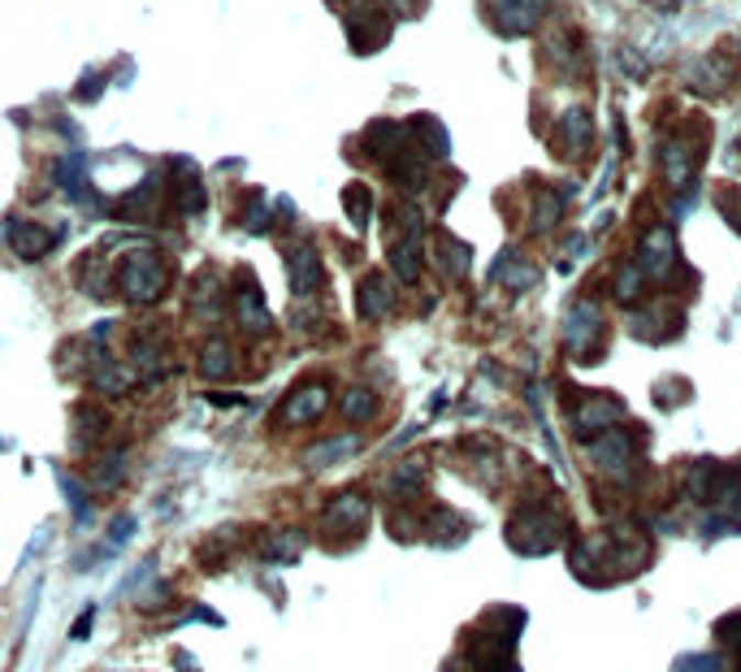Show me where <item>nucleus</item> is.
Masks as SVG:
<instances>
[{"label":"nucleus","mask_w":741,"mask_h":672,"mask_svg":"<svg viewBox=\"0 0 741 672\" xmlns=\"http://www.w3.org/2000/svg\"><path fill=\"white\" fill-rule=\"evenodd\" d=\"M616 296H620V299L638 296V269H624V274H620V283H616Z\"/></svg>","instance_id":"6ab92c4d"},{"label":"nucleus","mask_w":741,"mask_h":672,"mask_svg":"<svg viewBox=\"0 0 741 672\" xmlns=\"http://www.w3.org/2000/svg\"><path fill=\"white\" fill-rule=\"evenodd\" d=\"M564 218V196L560 191H551V187H538V196H533V230H555V222Z\"/></svg>","instance_id":"f8f14e48"},{"label":"nucleus","mask_w":741,"mask_h":672,"mask_svg":"<svg viewBox=\"0 0 741 672\" xmlns=\"http://www.w3.org/2000/svg\"><path fill=\"white\" fill-rule=\"evenodd\" d=\"M560 140H564V156H586L594 148V122L586 109H568L560 118Z\"/></svg>","instance_id":"0eeeda50"},{"label":"nucleus","mask_w":741,"mask_h":672,"mask_svg":"<svg viewBox=\"0 0 741 672\" xmlns=\"http://www.w3.org/2000/svg\"><path fill=\"white\" fill-rule=\"evenodd\" d=\"M325 404H330V390L317 382V386H299L287 395V404L278 408V421L283 426H308V421H317L321 412H325Z\"/></svg>","instance_id":"20e7f679"},{"label":"nucleus","mask_w":741,"mask_h":672,"mask_svg":"<svg viewBox=\"0 0 741 672\" xmlns=\"http://www.w3.org/2000/svg\"><path fill=\"white\" fill-rule=\"evenodd\" d=\"M490 4V22L504 31V35H529L538 31V22L546 18L551 0H486Z\"/></svg>","instance_id":"7ed1b4c3"},{"label":"nucleus","mask_w":741,"mask_h":672,"mask_svg":"<svg viewBox=\"0 0 741 672\" xmlns=\"http://www.w3.org/2000/svg\"><path fill=\"white\" fill-rule=\"evenodd\" d=\"M373 408H377V399H373V390H365V386H352L347 395H343V417L347 421H369L373 417Z\"/></svg>","instance_id":"dca6fc26"},{"label":"nucleus","mask_w":741,"mask_h":672,"mask_svg":"<svg viewBox=\"0 0 741 672\" xmlns=\"http://www.w3.org/2000/svg\"><path fill=\"white\" fill-rule=\"evenodd\" d=\"M343 205L352 209V218H356V225H365V222H369L373 200H369V191H365L361 183H352V187H347V196H343Z\"/></svg>","instance_id":"a211bd4d"},{"label":"nucleus","mask_w":741,"mask_h":672,"mask_svg":"<svg viewBox=\"0 0 741 672\" xmlns=\"http://www.w3.org/2000/svg\"><path fill=\"white\" fill-rule=\"evenodd\" d=\"M356 448H361V439H356V434H339V439H330V443H321V448L308 451V469H325V464H334V460L352 455Z\"/></svg>","instance_id":"2eb2a0df"},{"label":"nucleus","mask_w":741,"mask_h":672,"mask_svg":"<svg viewBox=\"0 0 741 672\" xmlns=\"http://www.w3.org/2000/svg\"><path fill=\"white\" fill-rule=\"evenodd\" d=\"M131 533H135V521H131V517H122V525H113V533H109V538H113V542H126Z\"/></svg>","instance_id":"aec40b11"},{"label":"nucleus","mask_w":741,"mask_h":672,"mask_svg":"<svg viewBox=\"0 0 741 672\" xmlns=\"http://www.w3.org/2000/svg\"><path fill=\"white\" fill-rule=\"evenodd\" d=\"M703 135L698 131H676L672 140H667L664 148V178L672 187H681V191H689V183H694V174H698V165H703Z\"/></svg>","instance_id":"f03ea898"},{"label":"nucleus","mask_w":741,"mask_h":672,"mask_svg":"<svg viewBox=\"0 0 741 672\" xmlns=\"http://www.w3.org/2000/svg\"><path fill=\"white\" fill-rule=\"evenodd\" d=\"M689 82H694L698 91H716V96H720V91L729 87V66H725L720 57H716V62H711V57H703V62L689 70Z\"/></svg>","instance_id":"4468645a"},{"label":"nucleus","mask_w":741,"mask_h":672,"mask_svg":"<svg viewBox=\"0 0 741 672\" xmlns=\"http://www.w3.org/2000/svg\"><path fill=\"white\" fill-rule=\"evenodd\" d=\"M672 256H676V234L667 225H651L642 234V265L646 269H664Z\"/></svg>","instance_id":"9d476101"},{"label":"nucleus","mask_w":741,"mask_h":672,"mask_svg":"<svg viewBox=\"0 0 741 672\" xmlns=\"http://www.w3.org/2000/svg\"><path fill=\"white\" fill-rule=\"evenodd\" d=\"M174 669L178 672H200L196 664H191V656H174Z\"/></svg>","instance_id":"412c9836"},{"label":"nucleus","mask_w":741,"mask_h":672,"mask_svg":"<svg viewBox=\"0 0 741 672\" xmlns=\"http://www.w3.org/2000/svg\"><path fill=\"white\" fill-rule=\"evenodd\" d=\"M287 274H291V291H296V296H308V291L321 283L317 252H312V247H291V252H287Z\"/></svg>","instance_id":"6e6552de"},{"label":"nucleus","mask_w":741,"mask_h":672,"mask_svg":"<svg viewBox=\"0 0 741 672\" xmlns=\"http://www.w3.org/2000/svg\"><path fill=\"white\" fill-rule=\"evenodd\" d=\"M118 287L131 304H156L169 287V269H165V261L156 252H131L118 265Z\"/></svg>","instance_id":"f257e3e1"},{"label":"nucleus","mask_w":741,"mask_h":672,"mask_svg":"<svg viewBox=\"0 0 741 672\" xmlns=\"http://www.w3.org/2000/svg\"><path fill=\"white\" fill-rule=\"evenodd\" d=\"M361 312H365L369 321H377V317L390 312V287H386L381 274H369V278L361 283Z\"/></svg>","instance_id":"ddd939ff"},{"label":"nucleus","mask_w":741,"mask_h":672,"mask_svg":"<svg viewBox=\"0 0 741 672\" xmlns=\"http://www.w3.org/2000/svg\"><path fill=\"white\" fill-rule=\"evenodd\" d=\"M131 382H135V374H131V370L104 365V370L96 374V390H104V395H126V390H131Z\"/></svg>","instance_id":"f3484780"},{"label":"nucleus","mask_w":741,"mask_h":672,"mask_svg":"<svg viewBox=\"0 0 741 672\" xmlns=\"http://www.w3.org/2000/svg\"><path fill=\"white\" fill-rule=\"evenodd\" d=\"M57 230H44V225L35 222H13L9 225V243H13V252L22 256V261H40V256H48L53 247H57Z\"/></svg>","instance_id":"39448f33"},{"label":"nucleus","mask_w":741,"mask_h":672,"mask_svg":"<svg viewBox=\"0 0 741 672\" xmlns=\"http://www.w3.org/2000/svg\"><path fill=\"white\" fill-rule=\"evenodd\" d=\"M200 374L209 377V382H222V377L234 374V352H230L225 339H209V343H204V352H200Z\"/></svg>","instance_id":"9b49d317"},{"label":"nucleus","mask_w":741,"mask_h":672,"mask_svg":"<svg viewBox=\"0 0 741 672\" xmlns=\"http://www.w3.org/2000/svg\"><path fill=\"white\" fill-rule=\"evenodd\" d=\"M369 521V499L361 495V491H347V495H334L330 504H325V513H321V525L325 529H347V525H361Z\"/></svg>","instance_id":"423d86ee"},{"label":"nucleus","mask_w":741,"mask_h":672,"mask_svg":"<svg viewBox=\"0 0 741 672\" xmlns=\"http://www.w3.org/2000/svg\"><path fill=\"white\" fill-rule=\"evenodd\" d=\"M239 321H243L252 334H265V330L274 326V317H269L265 299L256 291V283H243V287H239Z\"/></svg>","instance_id":"1a4fd4ad"}]
</instances>
